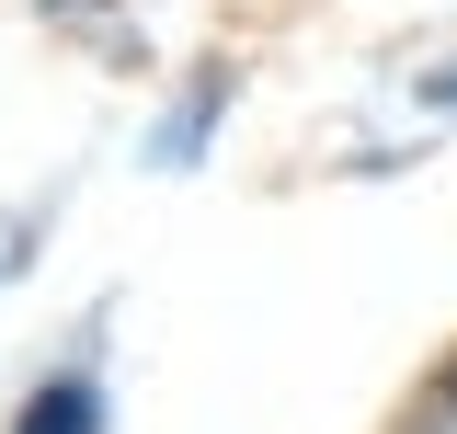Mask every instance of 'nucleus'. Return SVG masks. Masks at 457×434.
I'll return each instance as SVG.
<instances>
[{
    "mask_svg": "<svg viewBox=\"0 0 457 434\" xmlns=\"http://www.w3.org/2000/svg\"><path fill=\"white\" fill-rule=\"evenodd\" d=\"M23 434H104V388L92 378H46L23 400Z\"/></svg>",
    "mask_w": 457,
    "mask_h": 434,
    "instance_id": "obj_1",
    "label": "nucleus"
}]
</instances>
